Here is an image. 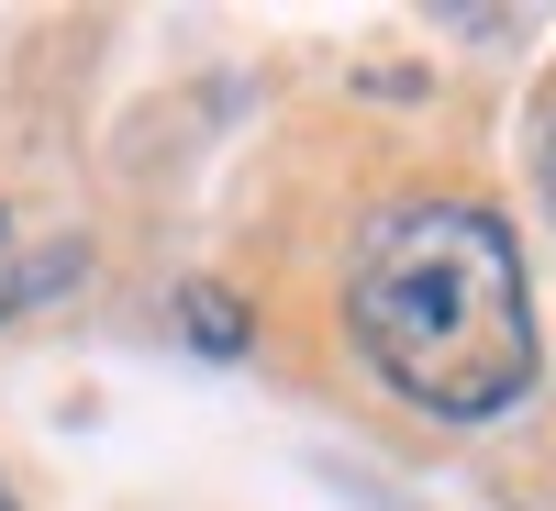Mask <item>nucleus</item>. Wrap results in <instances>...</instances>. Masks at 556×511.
Here are the masks:
<instances>
[{
	"label": "nucleus",
	"mask_w": 556,
	"mask_h": 511,
	"mask_svg": "<svg viewBox=\"0 0 556 511\" xmlns=\"http://www.w3.org/2000/svg\"><path fill=\"white\" fill-rule=\"evenodd\" d=\"M345 334L424 423H501L534 389V290L490 201H390L345 267Z\"/></svg>",
	"instance_id": "f257e3e1"
},
{
	"label": "nucleus",
	"mask_w": 556,
	"mask_h": 511,
	"mask_svg": "<svg viewBox=\"0 0 556 511\" xmlns=\"http://www.w3.org/2000/svg\"><path fill=\"white\" fill-rule=\"evenodd\" d=\"M67 267H78V256H56V267H12V212H0V322H12L45 278H67Z\"/></svg>",
	"instance_id": "f03ea898"
},
{
	"label": "nucleus",
	"mask_w": 556,
	"mask_h": 511,
	"mask_svg": "<svg viewBox=\"0 0 556 511\" xmlns=\"http://www.w3.org/2000/svg\"><path fill=\"white\" fill-rule=\"evenodd\" d=\"M545 201H556V101H545Z\"/></svg>",
	"instance_id": "20e7f679"
},
{
	"label": "nucleus",
	"mask_w": 556,
	"mask_h": 511,
	"mask_svg": "<svg viewBox=\"0 0 556 511\" xmlns=\"http://www.w3.org/2000/svg\"><path fill=\"white\" fill-rule=\"evenodd\" d=\"M0 511H12V500H0Z\"/></svg>",
	"instance_id": "39448f33"
},
{
	"label": "nucleus",
	"mask_w": 556,
	"mask_h": 511,
	"mask_svg": "<svg viewBox=\"0 0 556 511\" xmlns=\"http://www.w3.org/2000/svg\"><path fill=\"white\" fill-rule=\"evenodd\" d=\"M190 334H201L212 356H235V345H245V322H235V301H223V290H190Z\"/></svg>",
	"instance_id": "7ed1b4c3"
}]
</instances>
